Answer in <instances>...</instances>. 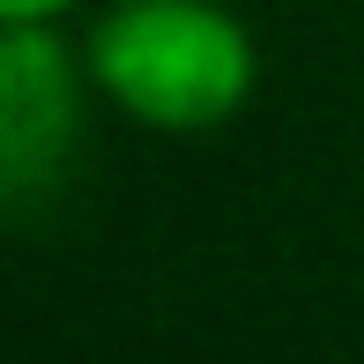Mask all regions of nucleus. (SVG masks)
I'll return each instance as SVG.
<instances>
[{
	"instance_id": "2",
	"label": "nucleus",
	"mask_w": 364,
	"mask_h": 364,
	"mask_svg": "<svg viewBox=\"0 0 364 364\" xmlns=\"http://www.w3.org/2000/svg\"><path fill=\"white\" fill-rule=\"evenodd\" d=\"M75 127V75L53 30H8L0 38V156L8 186H30L45 156H60Z\"/></svg>"
},
{
	"instance_id": "3",
	"label": "nucleus",
	"mask_w": 364,
	"mask_h": 364,
	"mask_svg": "<svg viewBox=\"0 0 364 364\" xmlns=\"http://www.w3.org/2000/svg\"><path fill=\"white\" fill-rule=\"evenodd\" d=\"M75 0H0V23L8 30H53Z\"/></svg>"
},
{
	"instance_id": "1",
	"label": "nucleus",
	"mask_w": 364,
	"mask_h": 364,
	"mask_svg": "<svg viewBox=\"0 0 364 364\" xmlns=\"http://www.w3.org/2000/svg\"><path fill=\"white\" fill-rule=\"evenodd\" d=\"M90 82L156 134H208L253 97V38L216 0H119L90 30Z\"/></svg>"
}]
</instances>
